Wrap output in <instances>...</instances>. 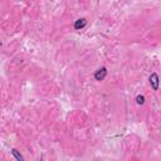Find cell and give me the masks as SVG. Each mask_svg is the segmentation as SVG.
<instances>
[{"instance_id":"6da1fadb","label":"cell","mask_w":161,"mask_h":161,"mask_svg":"<svg viewBox=\"0 0 161 161\" xmlns=\"http://www.w3.org/2000/svg\"><path fill=\"white\" fill-rule=\"evenodd\" d=\"M106 76H107V69L104 67H102V68H100L98 71L94 73V79L101 82V81H103L104 78H106Z\"/></svg>"},{"instance_id":"7a4b0ae2","label":"cell","mask_w":161,"mask_h":161,"mask_svg":"<svg viewBox=\"0 0 161 161\" xmlns=\"http://www.w3.org/2000/svg\"><path fill=\"white\" fill-rule=\"evenodd\" d=\"M150 85L152 86L153 91H157L159 89V76L156 73H152L150 77Z\"/></svg>"},{"instance_id":"3957f363","label":"cell","mask_w":161,"mask_h":161,"mask_svg":"<svg viewBox=\"0 0 161 161\" xmlns=\"http://www.w3.org/2000/svg\"><path fill=\"white\" fill-rule=\"evenodd\" d=\"M86 24H87V20H86L85 18L76 20V23H74V29H77V30H81V29H83V28L86 26Z\"/></svg>"},{"instance_id":"277c9868","label":"cell","mask_w":161,"mask_h":161,"mask_svg":"<svg viewBox=\"0 0 161 161\" xmlns=\"http://www.w3.org/2000/svg\"><path fill=\"white\" fill-rule=\"evenodd\" d=\"M11 153H13V155H14V156H15V159H17V160H19V161H22V160H24V159H23V156H22V155H20V153H19V152H18V151H17L15 149H13V150H11Z\"/></svg>"},{"instance_id":"5b68a950","label":"cell","mask_w":161,"mask_h":161,"mask_svg":"<svg viewBox=\"0 0 161 161\" xmlns=\"http://www.w3.org/2000/svg\"><path fill=\"white\" fill-rule=\"evenodd\" d=\"M136 102H137V104H144V103H145V96L138 94V96L136 97Z\"/></svg>"}]
</instances>
